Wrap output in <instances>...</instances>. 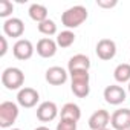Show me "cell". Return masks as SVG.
Returning <instances> with one entry per match:
<instances>
[{
  "instance_id": "obj_1",
  "label": "cell",
  "mask_w": 130,
  "mask_h": 130,
  "mask_svg": "<svg viewBox=\"0 0 130 130\" xmlns=\"http://www.w3.org/2000/svg\"><path fill=\"white\" fill-rule=\"evenodd\" d=\"M87 17H89L87 9L81 5H75V6H71L69 9H66L61 14V23L68 29H75L80 25H83L87 20Z\"/></svg>"
},
{
  "instance_id": "obj_2",
  "label": "cell",
  "mask_w": 130,
  "mask_h": 130,
  "mask_svg": "<svg viewBox=\"0 0 130 130\" xmlns=\"http://www.w3.org/2000/svg\"><path fill=\"white\" fill-rule=\"evenodd\" d=\"M71 75V89L75 96L86 98L90 93V77L89 72H74Z\"/></svg>"
},
{
  "instance_id": "obj_3",
  "label": "cell",
  "mask_w": 130,
  "mask_h": 130,
  "mask_svg": "<svg viewBox=\"0 0 130 130\" xmlns=\"http://www.w3.org/2000/svg\"><path fill=\"white\" fill-rule=\"evenodd\" d=\"M25 83V74L19 68H6L2 74V84L8 90H19Z\"/></svg>"
},
{
  "instance_id": "obj_4",
  "label": "cell",
  "mask_w": 130,
  "mask_h": 130,
  "mask_svg": "<svg viewBox=\"0 0 130 130\" xmlns=\"http://www.w3.org/2000/svg\"><path fill=\"white\" fill-rule=\"evenodd\" d=\"M19 106L12 101H3L0 104V127L8 128L19 118Z\"/></svg>"
},
{
  "instance_id": "obj_5",
  "label": "cell",
  "mask_w": 130,
  "mask_h": 130,
  "mask_svg": "<svg viewBox=\"0 0 130 130\" xmlns=\"http://www.w3.org/2000/svg\"><path fill=\"white\" fill-rule=\"evenodd\" d=\"M103 95H104L106 103L110 104V106H119V104H122V103L127 100L125 90H124L121 86H118V84H110V86H107V87L104 89Z\"/></svg>"
},
{
  "instance_id": "obj_6",
  "label": "cell",
  "mask_w": 130,
  "mask_h": 130,
  "mask_svg": "<svg viewBox=\"0 0 130 130\" xmlns=\"http://www.w3.org/2000/svg\"><path fill=\"white\" fill-rule=\"evenodd\" d=\"M38 100H40V95L32 87H22L17 93V103H19V106H22L25 109L35 107Z\"/></svg>"
},
{
  "instance_id": "obj_7",
  "label": "cell",
  "mask_w": 130,
  "mask_h": 130,
  "mask_svg": "<svg viewBox=\"0 0 130 130\" xmlns=\"http://www.w3.org/2000/svg\"><path fill=\"white\" fill-rule=\"evenodd\" d=\"M113 130H130V109H118L110 115Z\"/></svg>"
},
{
  "instance_id": "obj_8",
  "label": "cell",
  "mask_w": 130,
  "mask_h": 130,
  "mask_svg": "<svg viewBox=\"0 0 130 130\" xmlns=\"http://www.w3.org/2000/svg\"><path fill=\"white\" fill-rule=\"evenodd\" d=\"M95 52H96L100 60L109 61L116 55V43L113 40H110V38H103V40H100L96 43Z\"/></svg>"
},
{
  "instance_id": "obj_9",
  "label": "cell",
  "mask_w": 130,
  "mask_h": 130,
  "mask_svg": "<svg viewBox=\"0 0 130 130\" xmlns=\"http://www.w3.org/2000/svg\"><path fill=\"white\" fill-rule=\"evenodd\" d=\"M34 51H35L34 44H32L29 40H26V38L17 40V41L14 43V46H12V54H14V57H15L17 60H22V61L29 60V58L34 55Z\"/></svg>"
},
{
  "instance_id": "obj_10",
  "label": "cell",
  "mask_w": 130,
  "mask_h": 130,
  "mask_svg": "<svg viewBox=\"0 0 130 130\" xmlns=\"http://www.w3.org/2000/svg\"><path fill=\"white\" fill-rule=\"evenodd\" d=\"M35 113L41 122H51L58 116V107L54 101H44L37 107Z\"/></svg>"
},
{
  "instance_id": "obj_11",
  "label": "cell",
  "mask_w": 130,
  "mask_h": 130,
  "mask_svg": "<svg viewBox=\"0 0 130 130\" xmlns=\"http://www.w3.org/2000/svg\"><path fill=\"white\" fill-rule=\"evenodd\" d=\"M3 32L6 37H12V38H19L23 35L25 32V23L17 19V17H11V19H6L3 22Z\"/></svg>"
},
{
  "instance_id": "obj_12",
  "label": "cell",
  "mask_w": 130,
  "mask_h": 130,
  "mask_svg": "<svg viewBox=\"0 0 130 130\" xmlns=\"http://www.w3.org/2000/svg\"><path fill=\"white\" fill-rule=\"evenodd\" d=\"M90 69V58L87 55L83 54H77L74 55L69 63H68V72L74 74V72H89Z\"/></svg>"
},
{
  "instance_id": "obj_13",
  "label": "cell",
  "mask_w": 130,
  "mask_h": 130,
  "mask_svg": "<svg viewBox=\"0 0 130 130\" xmlns=\"http://www.w3.org/2000/svg\"><path fill=\"white\" fill-rule=\"evenodd\" d=\"M109 124H110V113L104 109H100V110L93 112L89 118L90 130H103V128H107Z\"/></svg>"
},
{
  "instance_id": "obj_14",
  "label": "cell",
  "mask_w": 130,
  "mask_h": 130,
  "mask_svg": "<svg viewBox=\"0 0 130 130\" xmlns=\"http://www.w3.org/2000/svg\"><path fill=\"white\" fill-rule=\"evenodd\" d=\"M68 75H69V72H66L63 68H60V66H52V68H49V69L46 71L44 78H46V81H47L49 84H52V86H61V84H64V83L68 81Z\"/></svg>"
},
{
  "instance_id": "obj_15",
  "label": "cell",
  "mask_w": 130,
  "mask_h": 130,
  "mask_svg": "<svg viewBox=\"0 0 130 130\" xmlns=\"http://www.w3.org/2000/svg\"><path fill=\"white\" fill-rule=\"evenodd\" d=\"M57 47H58V44L55 40L44 37V38L38 40V43H37V54L41 58H52L57 54Z\"/></svg>"
},
{
  "instance_id": "obj_16",
  "label": "cell",
  "mask_w": 130,
  "mask_h": 130,
  "mask_svg": "<svg viewBox=\"0 0 130 130\" xmlns=\"http://www.w3.org/2000/svg\"><path fill=\"white\" fill-rule=\"evenodd\" d=\"M60 115H61V119H72V121L78 122L81 118V109L75 103H66L61 107Z\"/></svg>"
},
{
  "instance_id": "obj_17",
  "label": "cell",
  "mask_w": 130,
  "mask_h": 130,
  "mask_svg": "<svg viewBox=\"0 0 130 130\" xmlns=\"http://www.w3.org/2000/svg\"><path fill=\"white\" fill-rule=\"evenodd\" d=\"M29 12V17L37 22V23H41L44 20H47V8L44 5H40V3H32L28 9Z\"/></svg>"
},
{
  "instance_id": "obj_18",
  "label": "cell",
  "mask_w": 130,
  "mask_h": 130,
  "mask_svg": "<svg viewBox=\"0 0 130 130\" xmlns=\"http://www.w3.org/2000/svg\"><path fill=\"white\" fill-rule=\"evenodd\" d=\"M113 77L118 83H130V64L128 63H121L115 68Z\"/></svg>"
},
{
  "instance_id": "obj_19",
  "label": "cell",
  "mask_w": 130,
  "mask_h": 130,
  "mask_svg": "<svg viewBox=\"0 0 130 130\" xmlns=\"http://www.w3.org/2000/svg\"><path fill=\"white\" fill-rule=\"evenodd\" d=\"M57 44L60 47H69L75 43V34L71 31V29H66V31H61L58 35H57Z\"/></svg>"
},
{
  "instance_id": "obj_20",
  "label": "cell",
  "mask_w": 130,
  "mask_h": 130,
  "mask_svg": "<svg viewBox=\"0 0 130 130\" xmlns=\"http://www.w3.org/2000/svg\"><path fill=\"white\" fill-rule=\"evenodd\" d=\"M38 31H40L43 35L51 37V35H55V34H57V25H55V22H54V20L47 19V20H44V22L38 23Z\"/></svg>"
},
{
  "instance_id": "obj_21",
  "label": "cell",
  "mask_w": 130,
  "mask_h": 130,
  "mask_svg": "<svg viewBox=\"0 0 130 130\" xmlns=\"http://www.w3.org/2000/svg\"><path fill=\"white\" fill-rule=\"evenodd\" d=\"M12 11H14L12 2H9V0H0V17L6 19V17H9L12 14Z\"/></svg>"
},
{
  "instance_id": "obj_22",
  "label": "cell",
  "mask_w": 130,
  "mask_h": 130,
  "mask_svg": "<svg viewBox=\"0 0 130 130\" xmlns=\"http://www.w3.org/2000/svg\"><path fill=\"white\" fill-rule=\"evenodd\" d=\"M57 130H77V121L60 119V122L57 124Z\"/></svg>"
},
{
  "instance_id": "obj_23",
  "label": "cell",
  "mask_w": 130,
  "mask_h": 130,
  "mask_svg": "<svg viewBox=\"0 0 130 130\" xmlns=\"http://www.w3.org/2000/svg\"><path fill=\"white\" fill-rule=\"evenodd\" d=\"M96 5L100 6V8H106V9H109V8H113V6H116L118 5V2L116 0H96Z\"/></svg>"
},
{
  "instance_id": "obj_24",
  "label": "cell",
  "mask_w": 130,
  "mask_h": 130,
  "mask_svg": "<svg viewBox=\"0 0 130 130\" xmlns=\"http://www.w3.org/2000/svg\"><path fill=\"white\" fill-rule=\"evenodd\" d=\"M0 43H2V49H0V57H5L8 52V41H6V35H0Z\"/></svg>"
},
{
  "instance_id": "obj_25",
  "label": "cell",
  "mask_w": 130,
  "mask_h": 130,
  "mask_svg": "<svg viewBox=\"0 0 130 130\" xmlns=\"http://www.w3.org/2000/svg\"><path fill=\"white\" fill-rule=\"evenodd\" d=\"M35 130H51V128H47L46 125H40V127H37Z\"/></svg>"
},
{
  "instance_id": "obj_26",
  "label": "cell",
  "mask_w": 130,
  "mask_h": 130,
  "mask_svg": "<svg viewBox=\"0 0 130 130\" xmlns=\"http://www.w3.org/2000/svg\"><path fill=\"white\" fill-rule=\"evenodd\" d=\"M127 87H128V93H130V83H128V86H127Z\"/></svg>"
},
{
  "instance_id": "obj_27",
  "label": "cell",
  "mask_w": 130,
  "mask_h": 130,
  "mask_svg": "<svg viewBox=\"0 0 130 130\" xmlns=\"http://www.w3.org/2000/svg\"><path fill=\"white\" fill-rule=\"evenodd\" d=\"M103 130H113V128H103Z\"/></svg>"
},
{
  "instance_id": "obj_28",
  "label": "cell",
  "mask_w": 130,
  "mask_h": 130,
  "mask_svg": "<svg viewBox=\"0 0 130 130\" xmlns=\"http://www.w3.org/2000/svg\"><path fill=\"white\" fill-rule=\"evenodd\" d=\"M11 130H20V128H11Z\"/></svg>"
}]
</instances>
